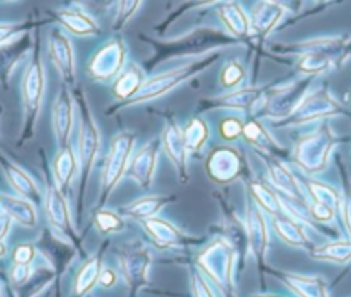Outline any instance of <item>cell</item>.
<instances>
[{"label": "cell", "mask_w": 351, "mask_h": 297, "mask_svg": "<svg viewBox=\"0 0 351 297\" xmlns=\"http://www.w3.org/2000/svg\"><path fill=\"white\" fill-rule=\"evenodd\" d=\"M5 170H7V172H8L10 181L12 182L14 188H15L18 192L23 193L25 196L36 194V188H34V185L32 183V181L29 179V177H27L25 172H22L19 168H16V167L12 166V164H7V166H5Z\"/></svg>", "instance_id": "cell-7"}, {"label": "cell", "mask_w": 351, "mask_h": 297, "mask_svg": "<svg viewBox=\"0 0 351 297\" xmlns=\"http://www.w3.org/2000/svg\"><path fill=\"white\" fill-rule=\"evenodd\" d=\"M15 30V25H0V41L7 38Z\"/></svg>", "instance_id": "cell-9"}, {"label": "cell", "mask_w": 351, "mask_h": 297, "mask_svg": "<svg viewBox=\"0 0 351 297\" xmlns=\"http://www.w3.org/2000/svg\"><path fill=\"white\" fill-rule=\"evenodd\" d=\"M80 105V116H81V135H80V159L82 164L84 174L86 175L90 170V166L93 163L99 135L97 129L95 126V122L92 119V115L84 103V100L78 101Z\"/></svg>", "instance_id": "cell-3"}, {"label": "cell", "mask_w": 351, "mask_h": 297, "mask_svg": "<svg viewBox=\"0 0 351 297\" xmlns=\"http://www.w3.org/2000/svg\"><path fill=\"white\" fill-rule=\"evenodd\" d=\"M74 155L69 148H64L56 159L55 163V174L60 185H69L73 172H74Z\"/></svg>", "instance_id": "cell-6"}, {"label": "cell", "mask_w": 351, "mask_h": 297, "mask_svg": "<svg viewBox=\"0 0 351 297\" xmlns=\"http://www.w3.org/2000/svg\"><path fill=\"white\" fill-rule=\"evenodd\" d=\"M71 122H73L71 99L69 92L64 88H62L53 104V129L56 131L59 142L63 146L69 138Z\"/></svg>", "instance_id": "cell-4"}, {"label": "cell", "mask_w": 351, "mask_h": 297, "mask_svg": "<svg viewBox=\"0 0 351 297\" xmlns=\"http://www.w3.org/2000/svg\"><path fill=\"white\" fill-rule=\"evenodd\" d=\"M51 59L67 83H73L75 78V62L69 38L59 30H53L49 36Z\"/></svg>", "instance_id": "cell-2"}, {"label": "cell", "mask_w": 351, "mask_h": 297, "mask_svg": "<svg viewBox=\"0 0 351 297\" xmlns=\"http://www.w3.org/2000/svg\"><path fill=\"white\" fill-rule=\"evenodd\" d=\"M137 3H138V0H121L118 22H123V19H126L130 15V12H133Z\"/></svg>", "instance_id": "cell-8"}, {"label": "cell", "mask_w": 351, "mask_h": 297, "mask_svg": "<svg viewBox=\"0 0 351 297\" xmlns=\"http://www.w3.org/2000/svg\"><path fill=\"white\" fill-rule=\"evenodd\" d=\"M58 18L66 26V29L80 36L90 34L97 29L90 18L77 11H60L58 12Z\"/></svg>", "instance_id": "cell-5"}, {"label": "cell", "mask_w": 351, "mask_h": 297, "mask_svg": "<svg viewBox=\"0 0 351 297\" xmlns=\"http://www.w3.org/2000/svg\"><path fill=\"white\" fill-rule=\"evenodd\" d=\"M44 92V70L40 56L36 53L32 63L29 64L23 82H22V94L26 108V115L30 120H34L41 104Z\"/></svg>", "instance_id": "cell-1"}]
</instances>
